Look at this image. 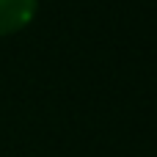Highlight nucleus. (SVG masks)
<instances>
[{"mask_svg": "<svg viewBox=\"0 0 157 157\" xmlns=\"http://www.w3.org/2000/svg\"><path fill=\"white\" fill-rule=\"evenodd\" d=\"M33 14H36V0H0V36L28 25Z\"/></svg>", "mask_w": 157, "mask_h": 157, "instance_id": "1", "label": "nucleus"}]
</instances>
